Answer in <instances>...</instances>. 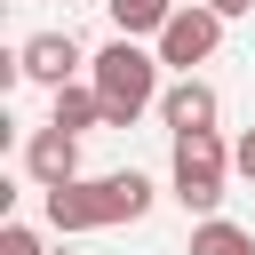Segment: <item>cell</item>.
Returning <instances> with one entry per match:
<instances>
[{"instance_id": "obj_1", "label": "cell", "mask_w": 255, "mask_h": 255, "mask_svg": "<svg viewBox=\"0 0 255 255\" xmlns=\"http://www.w3.org/2000/svg\"><path fill=\"white\" fill-rule=\"evenodd\" d=\"M56 231H112V223H143L151 215V175L120 167V175H72L56 191H40Z\"/></svg>"}, {"instance_id": "obj_2", "label": "cell", "mask_w": 255, "mask_h": 255, "mask_svg": "<svg viewBox=\"0 0 255 255\" xmlns=\"http://www.w3.org/2000/svg\"><path fill=\"white\" fill-rule=\"evenodd\" d=\"M88 80H96L112 128H135L143 112H159V48H143V40H128V32L88 56Z\"/></svg>"}, {"instance_id": "obj_3", "label": "cell", "mask_w": 255, "mask_h": 255, "mask_svg": "<svg viewBox=\"0 0 255 255\" xmlns=\"http://www.w3.org/2000/svg\"><path fill=\"white\" fill-rule=\"evenodd\" d=\"M231 143L215 135V128H199V135H175V159H167V183H175V199L191 207V215H215L223 207V183H231Z\"/></svg>"}, {"instance_id": "obj_4", "label": "cell", "mask_w": 255, "mask_h": 255, "mask_svg": "<svg viewBox=\"0 0 255 255\" xmlns=\"http://www.w3.org/2000/svg\"><path fill=\"white\" fill-rule=\"evenodd\" d=\"M151 48H159V64H175V72H191V64H207V56L223 48V16H215L207 0H183V8L167 16V32H159Z\"/></svg>"}, {"instance_id": "obj_5", "label": "cell", "mask_w": 255, "mask_h": 255, "mask_svg": "<svg viewBox=\"0 0 255 255\" xmlns=\"http://www.w3.org/2000/svg\"><path fill=\"white\" fill-rule=\"evenodd\" d=\"M24 175H32L40 191L72 183V175H80V135H72V128H56V120H48V128H32V135H24Z\"/></svg>"}, {"instance_id": "obj_6", "label": "cell", "mask_w": 255, "mask_h": 255, "mask_svg": "<svg viewBox=\"0 0 255 255\" xmlns=\"http://www.w3.org/2000/svg\"><path fill=\"white\" fill-rule=\"evenodd\" d=\"M16 64H24V80H40V88H64V80H80V40L72 32H32L24 48H16Z\"/></svg>"}, {"instance_id": "obj_7", "label": "cell", "mask_w": 255, "mask_h": 255, "mask_svg": "<svg viewBox=\"0 0 255 255\" xmlns=\"http://www.w3.org/2000/svg\"><path fill=\"white\" fill-rule=\"evenodd\" d=\"M215 88L199 80V72H183L175 88H159V120H167V135H199V128H215Z\"/></svg>"}, {"instance_id": "obj_8", "label": "cell", "mask_w": 255, "mask_h": 255, "mask_svg": "<svg viewBox=\"0 0 255 255\" xmlns=\"http://www.w3.org/2000/svg\"><path fill=\"white\" fill-rule=\"evenodd\" d=\"M56 104H48V120L56 128H72V135H88V128H112V112H104V96H96V80H64V88H48Z\"/></svg>"}, {"instance_id": "obj_9", "label": "cell", "mask_w": 255, "mask_h": 255, "mask_svg": "<svg viewBox=\"0 0 255 255\" xmlns=\"http://www.w3.org/2000/svg\"><path fill=\"white\" fill-rule=\"evenodd\" d=\"M104 8H112V32H128V40H159L167 16H175L183 0H104Z\"/></svg>"}, {"instance_id": "obj_10", "label": "cell", "mask_w": 255, "mask_h": 255, "mask_svg": "<svg viewBox=\"0 0 255 255\" xmlns=\"http://www.w3.org/2000/svg\"><path fill=\"white\" fill-rule=\"evenodd\" d=\"M191 255H255V231L231 215H199L191 223Z\"/></svg>"}, {"instance_id": "obj_11", "label": "cell", "mask_w": 255, "mask_h": 255, "mask_svg": "<svg viewBox=\"0 0 255 255\" xmlns=\"http://www.w3.org/2000/svg\"><path fill=\"white\" fill-rule=\"evenodd\" d=\"M0 255H40V231L32 223H0Z\"/></svg>"}, {"instance_id": "obj_12", "label": "cell", "mask_w": 255, "mask_h": 255, "mask_svg": "<svg viewBox=\"0 0 255 255\" xmlns=\"http://www.w3.org/2000/svg\"><path fill=\"white\" fill-rule=\"evenodd\" d=\"M231 159H239V175H247V183H255V128H247V135H239V143H231Z\"/></svg>"}, {"instance_id": "obj_13", "label": "cell", "mask_w": 255, "mask_h": 255, "mask_svg": "<svg viewBox=\"0 0 255 255\" xmlns=\"http://www.w3.org/2000/svg\"><path fill=\"white\" fill-rule=\"evenodd\" d=\"M207 8H215L223 24H231V16H255V0H207Z\"/></svg>"}, {"instance_id": "obj_14", "label": "cell", "mask_w": 255, "mask_h": 255, "mask_svg": "<svg viewBox=\"0 0 255 255\" xmlns=\"http://www.w3.org/2000/svg\"><path fill=\"white\" fill-rule=\"evenodd\" d=\"M64 8H72V0H64Z\"/></svg>"}]
</instances>
